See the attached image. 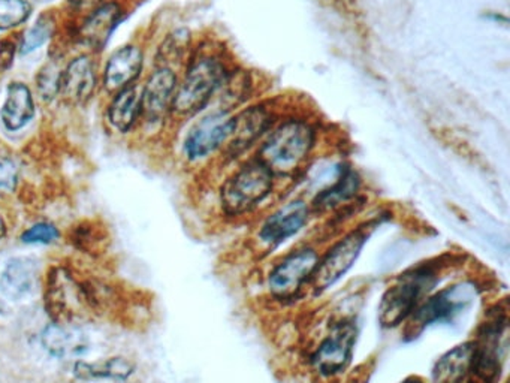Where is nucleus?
<instances>
[{"label": "nucleus", "mask_w": 510, "mask_h": 383, "mask_svg": "<svg viewBox=\"0 0 510 383\" xmlns=\"http://www.w3.org/2000/svg\"><path fill=\"white\" fill-rule=\"evenodd\" d=\"M18 169L9 159L0 160V196L13 194L17 187Z\"/></svg>", "instance_id": "obj_29"}, {"label": "nucleus", "mask_w": 510, "mask_h": 383, "mask_svg": "<svg viewBox=\"0 0 510 383\" xmlns=\"http://www.w3.org/2000/svg\"><path fill=\"white\" fill-rule=\"evenodd\" d=\"M102 0H71L72 6L77 9H97Z\"/></svg>", "instance_id": "obj_31"}, {"label": "nucleus", "mask_w": 510, "mask_h": 383, "mask_svg": "<svg viewBox=\"0 0 510 383\" xmlns=\"http://www.w3.org/2000/svg\"><path fill=\"white\" fill-rule=\"evenodd\" d=\"M321 260L314 247H299L283 256L274 265L267 278V287L273 298L278 301L295 300L305 285H310L317 262Z\"/></svg>", "instance_id": "obj_7"}, {"label": "nucleus", "mask_w": 510, "mask_h": 383, "mask_svg": "<svg viewBox=\"0 0 510 383\" xmlns=\"http://www.w3.org/2000/svg\"><path fill=\"white\" fill-rule=\"evenodd\" d=\"M369 237V226H361L346 233L342 240L331 246L330 251H326L317 262L316 269L310 280V287L314 294L325 292L326 289L334 287L340 278L346 276L361 255Z\"/></svg>", "instance_id": "obj_8"}, {"label": "nucleus", "mask_w": 510, "mask_h": 383, "mask_svg": "<svg viewBox=\"0 0 510 383\" xmlns=\"http://www.w3.org/2000/svg\"><path fill=\"white\" fill-rule=\"evenodd\" d=\"M106 237L105 233H99L97 231L93 233L92 228H83L75 233V246L86 251V253H102L105 249Z\"/></svg>", "instance_id": "obj_27"}, {"label": "nucleus", "mask_w": 510, "mask_h": 383, "mask_svg": "<svg viewBox=\"0 0 510 383\" xmlns=\"http://www.w3.org/2000/svg\"><path fill=\"white\" fill-rule=\"evenodd\" d=\"M310 214V204L305 203L304 199H292L289 203L283 204L282 207L271 213L260 226L258 233L260 244L269 249L282 246L283 242L303 231L304 226L308 223Z\"/></svg>", "instance_id": "obj_12"}, {"label": "nucleus", "mask_w": 510, "mask_h": 383, "mask_svg": "<svg viewBox=\"0 0 510 383\" xmlns=\"http://www.w3.org/2000/svg\"><path fill=\"white\" fill-rule=\"evenodd\" d=\"M54 33V20L50 15H42V17L35 23V26L31 27L29 31L23 36L20 51L22 54H29L40 49L47 41L51 38Z\"/></svg>", "instance_id": "obj_24"}, {"label": "nucleus", "mask_w": 510, "mask_h": 383, "mask_svg": "<svg viewBox=\"0 0 510 383\" xmlns=\"http://www.w3.org/2000/svg\"><path fill=\"white\" fill-rule=\"evenodd\" d=\"M140 113H141V99L138 97L137 90L129 86L120 90L119 95L115 96L108 115L115 129H119L120 132H128L137 122Z\"/></svg>", "instance_id": "obj_23"}, {"label": "nucleus", "mask_w": 510, "mask_h": 383, "mask_svg": "<svg viewBox=\"0 0 510 383\" xmlns=\"http://www.w3.org/2000/svg\"><path fill=\"white\" fill-rule=\"evenodd\" d=\"M120 15L122 11L115 4H106L95 9L92 15L84 22L83 27L79 29V36L84 44L92 47L93 50L104 49L119 23Z\"/></svg>", "instance_id": "obj_19"}, {"label": "nucleus", "mask_w": 510, "mask_h": 383, "mask_svg": "<svg viewBox=\"0 0 510 383\" xmlns=\"http://www.w3.org/2000/svg\"><path fill=\"white\" fill-rule=\"evenodd\" d=\"M40 2H49V0H40Z\"/></svg>", "instance_id": "obj_34"}, {"label": "nucleus", "mask_w": 510, "mask_h": 383, "mask_svg": "<svg viewBox=\"0 0 510 383\" xmlns=\"http://www.w3.org/2000/svg\"><path fill=\"white\" fill-rule=\"evenodd\" d=\"M358 339V326L352 319H343L331 326L313 353L312 366L322 378L343 373L352 361Z\"/></svg>", "instance_id": "obj_9"}, {"label": "nucleus", "mask_w": 510, "mask_h": 383, "mask_svg": "<svg viewBox=\"0 0 510 383\" xmlns=\"http://www.w3.org/2000/svg\"><path fill=\"white\" fill-rule=\"evenodd\" d=\"M96 87V76L93 71L90 59L86 56L75 59L69 67L62 71L60 77V88L59 92L75 104H83L88 101Z\"/></svg>", "instance_id": "obj_15"}, {"label": "nucleus", "mask_w": 510, "mask_h": 383, "mask_svg": "<svg viewBox=\"0 0 510 383\" xmlns=\"http://www.w3.org/2000/svg\"><path fill=\"white\" fill-rule=\"evenodd\" d=\"M36 264L31 258H14L0 276V289L11 300H22L33 291Z\"/></svg>", "instance_id": "obj_20"}, {"label": "nucleus", "mask_w": 510, "mask_h": 383, "mask_svg": "<svg viewBox=\"0 0 510 383\" xmlns=\"http://www.w3.org/2000/svg\"><path fill=\"white\" fill-rule=\"evenodd\" d=\"M142 69V53L137 47H123L111 56L105 69V86L108 90H123L140 77Z\"/></svg>", "instance_id": "obj_17"}, {"label": "nucleus", "mask_w": 510, "mask_h": 383, "mask_svg": "<svg viewBox=\"0 0 510 383\" xmlns=\"http://www.w3.org/2000/svg\"><path fill=\"white\" fill-rule=\"evenodd\" d=\"M442 264L427 262L407 269L387 287L378 305V322L383 328H396L423 305L439 282Z\"/></svg>", "instance_id": "obj_2"}, {"label": "nucleus", "mask_w": 510, "mask_h": 383, "mask_svg": "<svg viewBox=\"0 0 510 383\" xmlns=\"http://www.w3.org/2000/svg\"><path fill=\"white\" fill-rule=\"evenodd\" d=\"M41 339L50 355L62 360L79 357L88 348L87 339L78 326L60 325L53 322L45 328Z\"/></svg>", "instance_id": "obj_16"}, {"label": "nucleus", "mask_w": 510, "mask_h": 383, "mask_svg": "<svg viewBox=\"0 0 510 383\" xmlns=\"http://www.w3.org/2000/svg\"><path fill=\"white\" fill-rule=\"evenodd\" d=\"M60 77H62V71L54 63H49L47 67L42 68V71L38 76V88H40L42 99L53 101L60 88Z\"/></svg>", "instance_id": "obj_26"}, {"label": "nucleus", "mask_w": 510, "mask_h": 383, "mask_svg": "<svg viewBox=\"0 0 510 383\" xmlns=\"http://www.w3.org/2000/svg\"><path fill=\"white\" fill-rule=\"evenodd\" d=\"M2 122L8 131L24 128L35 115V104L31 90L26 84H9L8 96L4 108L0 111Z\"/></svg>", "instance_id": "obj_21"}, {"label": "nucleus", "mask_w": 510, "mask_h": 383, "mask_svg": "<svg viewBox=\"0 0 510 383\" xmlns=\"http://www.w3.org/2000/svg\"><path fill=\"white\" fill-rule=\"evenodd\" d=\"M274 124L276 115L264 104L249 106L233 115L232 135L228 141L229 158L237 159L246 153L273 129Z\"/></svg>", "instance_id": "obj_11"}, {"label": "nucleus", "mask_w": 510, "mask_h": 383, "mask_svg": "<svg viewBox=\"0 0 510 383\" xmlns=\"http://www.w3.org/2000/svg\"><path fill=\"white\" fill-rule=\"evenodd\" d=\"M59 235L60 233L58 228L51 223H38L23 233L22 242L26 244H50V242H56Z\"/></svg>", "instance_id": "obj_28"}, {"label": "nucleus", "mask_w": 510, "mask_h": 383, "mask_svg": "<svg viewBox=\"0 0 510 383\" xmlns=\"http://www.w3.org/2000/svg\"><path fill=\"white\" fill-rule=\"evenodd\" d=\"M316 144V126L303 117H289L274 124L256 156L274 176L287 177L307 162Z\"/></svg>", "instance_id": "obj_1"}, {"label": "nucleus", "mask_w": 510, "mask_h": 383, "mask_svg": "<svg viewBox=\"0 0 510 383\" xmlns=\"http://www.w3.org/2000/svg\"><path fill=\"white\" fill-rule=\"evenodd\" d=\"M229 71L216 56H201L190 65L185 81L172 101V111L180 115H194L210 104L219 88L223 87Z\"/></svg>", "instance_id": "obj_5"}, {"label": "nucleus", "mask_w": 510, "mask_h": 383, "mask_svg": "<svg viewBox=\"0 0 510 383\" xmlns=\"http://www.w3.org/2000/svg\"><path fill=\"white\" fill-rule=\"evenodd\" d=\"M5 233H6V226H5L4 219L0 217V240L5 237Z\"/></svg>", "instance_id": "obj_33"}, {"label": "nucleus", "mask_w": 510, "mask_h": 383, "mask_svg": "<svg viewBox=\"0 0 510 383\" xmlns=\"http://www.w3.org/2000/svg\"><path fill=\"white\" fill-rule=\"evenodd\" d=\"M31 13V4L26 0H0V31L20 26Z\"/></svg>", "instance_id": "obj_25"}, {"label": "nucleus", "mask_w": 510, "mask_h": 383, "mask_svg": "<svg viewBox=\"0 0 510 383\" xmlns=\"http://www.w3.org/2000/svg\"><path fill=\"white\" fill-rule=\"evenodd\" d=\"M475 296L473 287L470 285H452L436 292L434 296H428L423 305H419L412 316L405 321V334L409 339L418 337L428 326L434 324H444L452 322L455 317L461 315L470 305Z\"/></svg>", "instance_id": "obj_6"}, {"label": "nucleus", "mask_w": 510, "mask_h": 383, "mask_svg": "<svg viewBox=\"0 0 510 383\" xmlns=\"http://www.w3.org/2000/svg\"><path fill=\"white\" fill-rule=\"evenodd\" d=\"M473 366V342L458 344L440 357L433 369L434 383H467Z\"/></svg>", "instance_id": "obj_18"}, {"label": "nucleus", "mask_w": 510, "mask_h": 383, "mask_svg": "<svg viewBox=\"0 0 510 383\" xmlns=\"http://www.w3.org/2000/svg\"><path fill=\"white\" fill-rule=\"evenodd\" d=\"M233 114L229 110L213 111L190 128L186 135L185 154L189 160H201L228 144L232 135Z\"/></svg>", "instance_id": "obj_10"}, {"label": "nucleus", "mask_w": 510, "mask_h": 383, "mask_svg": "<svg viewBox=\"0 0 510 383\" xmlns=\"http://www.w3.org/2000/svg\"><path fill=\"white\" fill-rule=\"evenodd\" d=\"M44 298L49 316L60 325L78 326L97 313L87 285L60 267L50 271Z\"/></svg>", "instance_id": "obj_4"}, {"label": "nucleus", "mask_w": 510, "mask_h": 383, "mask_svg": "<svg viewBox=\"0 0 510 383\" xmlns=\"http://www.w3.org/2000/svg\"><path fill=\"white\" fill-rule=\"evenodd\" d=\"M360 189H361V177L358 176V172L352 168L342 165L335 176L334 183H331L314 196L310 204V210L319 213L337 210L344 204H349L352 199L357 198Z\"/></svg>", "instance_id": "obj_14"}, {"label": "nucleus", "mask_w": 510, "mask_h": 383, "mask_svg": "<svg viewBox=\"0 0 510 383\" xmlns=\"http://www.w3.org/2000/svg\"><path fill=\"white\" fill-rule=\"evenodd\" d=\"M135 366L126 358H108L99 362L78 361L75 364V375L81 379L126 380L132 375Z\"/></svg>", "instance_id": "obj_22"}, {"label": "nucleus", "mask_w": 510, "mask_h": 383, "mask_svg": "<svg viewBox=\"0 0 510 383\" xmlns=\"http://www.w3.org/2000/svg\"><path fill=\"white\" fill-rule=\"evenodd\" d=\"M176 88L177 76L171 68H160L150 77L141 97V113L149 122L163 119L172 106Z\"/></svg>", "instance_id": "obj_13"}, {"label": "nucleus", "mask_w": 510, "mask_h": 383, "mask_svg": "<svg viewBox=\"0 0 510 383\" xmlns=\"http://www.w3.org/2000/svg\"><path fill=\"white\" fill-rule=\"evenodd\" d=\"M276 178L278 177L258 156L241 163L220 189V204L224 214L240 217L256 210L273 194Z\"/></svg>", "instance_id": "obj_3"}, {"label": "nucleus", "mask_w": 510, "mask_h": 383, "mask_svg": "<svg viewBox=\"0 0 510 383\" xmlns=\"http://www.w3.org/2000/svg\"><path fill=\"white\" fill-rule=\"evenodd\" d=\"M14 59V45L8 41H4V42H0V68H6L11 67V63H13Z\"/></svg>", "instance_id": "obj_30"}, {"label": "nucleus", "mask_w": 510, "mask_h": 383, "mask_svg": "<svg viewBox=\"0 0 510 383\" xmlns=\"http://www.w3.org/2000/svg\"><path fill=\"white\" fill-rule=\"evenodd\" d=\"M400 383H425V382H423V378H419V376H409V378H405V379Z\"/></svg>", "instance_id": "obj_32"}]
</instances>
